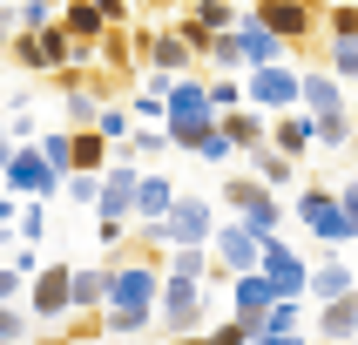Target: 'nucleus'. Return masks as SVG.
<instances>
[{
	"label": "nucleus",
	"mask_w": 358,
	"mask_h": 345,
	"mask_svg": "<svg viewBox=\"0 0 358 345\" xmlns=\"http://www.w3.org/2000/svg\"><path fill=\"white\" fill-rule=\"evenodd\" d=\"M156 291H162V258L156 251L108 258V298H101L108 339H142V332H156Z\"/></svg>",
	"instance_id": "f257e3e1"
},
{
	"label": "nucleus",
	"mask_w": 358,
	"mask_h": 345,
	"mask_svg": "<svg viewBox=\"0 0 358 345\" xmlns=\"http://www.w3.org/2000/svg\"><path fill=\"white\" fill-rule=\"evenodd\" d=\"M7 61H14L20 75H55V68H95V48H81L61 20H48V27H14V41H7Z\"/></svg>",
	"instance_id": "f03ea898"
},
{
	"label": "nucleus",
	"mask_w": 358,
	"mask_h": 345,
	"mask_svg": "<svg viewBox=\"0 0 358 345\" xmlns=\"http://www.w3.org/2000/svg\"><path fill=\"white\" fill-rule=\"evenodd\" d=\"M162 129H169V149L196 156L203 142L217 136V108H210V81L169 75V108H162Z\"/></svg>",
	"instance_id": "7ed1b4c3"
},
{
	"label": "nucleus",
	"mask_w": 358,
	"mask_h": 345,
	"mask_svg": "<svg viewBox=\"0 0 358 345\" xmlns=\"http://www.w3.org/2000/svg\"><path fill=\"white\" fill-rule=\"evenodd\" d=\"M203 278H189V271H162V291H156V332L162 339H189V332H203Z\"/></svg>",
	"instance_id": "20e7f679"
},
{
	"label": "nucleus",
	"mask_w": 358,
	"mask_h": 345,
	"mask_svg": "<svg viewBox=\"0 0 358 345\" xmlns=\"http://www.w3.org/2000/svg\"><path fill=\"white\" fill-rule=\"evenodd\" d=\"M20 304H27V318L41 325V332H55L68 311H75V264H34V278H27V291H20Z\"/></svg>",
	"instance_id": "39448f33"
},
{
	"label": "nucleus",
	"mask_w": 358,
	"mask_h": 345,
	"mask_svg": "<svg viewBox=\"0 0 358 345\" xmlns=\"http://www.w3.org/2000/svg\"><path fill=\"white\" fill-rule=\"evenodd\" d=\"M129 41H136L142 68H162V75H196L203 55L182 41V27H162V20H129Z\"/></svg>",
	"instance_id": "423d86ee"
},
{
	"label": "nucleus",
	"mask_w": 358,
	"mask_h": 345,
	"mask_svg": "<svg viewBox=\"0 0 358 345\" xmlns=\"http://www.w3.org/2000/svg\"><path fill=\"white\" fill-rule=\"evenodd\" d=\"M223 210H230V217H243L257 237H278V230H284V203H278V190H271L257 169L223 183Z\"/></svg>",
	"instance_id": "0eeeda50"
},
{
	"label": "nucleus",
	"mask_w": 358,
	"mask_h": 345,
	"mask_svg": "<svg viewBox=\"0 0 358 345\" xmlns=\"http://www.w3.org/2000/svg\"><path fill=\"white\" fill-rule=\"evenodd\" d=\"M0 183H7L14 197H41V203H48V197H61V183H68V176L41 156L34 142H14V149L0 156Z\"/></svg>",
	"instance_id": "6e6552de"
},
{
	"label": "nucleus",
	"mask_w": 358,
	"mask_h": 345,
	"mask_svg": "<svg viewBox=\"0 0 358 345\" xmlns=\"http://www.w3.org/2000/svg\"><path fill=\"white\" fill-rule=\"evenodd\" d=\"M298 68H284V61H257V68H243V101H257L264 115H278V108H298Z\"/></svg>",
	"instance_id": "1a4fd4ad"
},
{
	"label": "nucleus",
	"mask_w": 358,
	"mask_h": 345,
	"mask_svg": "<svg viewBox=\"0 0 358 345\" xmlns=\"http://www.w3.org/2000/svg\"><path fill=\"white\" fill-rule=\"evenodd\" d=\"M210 251H217V264L237 278V271H257L264 264V237L250 230L243 217H217V230H210Z\"/></svg>",
	"instance_id": "9d476101"
},
{
	"label": "nucleus",
	"mask_w": 358,
	"mask_h": 345,
	"mask_svg": "<svg viewBox=\"0 0 358 345\" xmlns=\"http://www.w3.org/2000/svg\"><path fill=\"white\" fill-rule=\"evenodd\" d=\"M210 230H217V203L203 190H176V203H169V244H210Z\"/></svg>",
	"instance_id": "9b49d317"
},
{
	"label": "nucleus",
	"mask_w": 358,
	"mask_h": 345,
	"mask_svg": "<svg viewBox=\"0 0 358 345\" xmlns=\"http://www.w3.org/2000/svg\"><path fill=\"white\" fill-rule=\"evenodd\" d=\"M250 14H257L264 27H271V34H284L291 48L318 34V0H257Z\"/></svg>",
	"instance_id": "f8f14e48"
},
{
	"label": "nucleus",
	"mask_w": 358,
	"mask_h": 345,
	"mask_svg": "<svg viewBox=\"0 0 358 345\" xmlns=\"http://www.w3.org/2000/svg\"><path fill=\"white\" fill-rule=\"evenodd\" d=\"M230 291H237V298H230V311L243 318V339H250V325L278 304V284H271V271L257 264V271H237V278H230Z\"/></svg>",
	"instance_id": "ddd939ff"
},
{
	"label": "nucleus",
	"mask_w": 358,
	"mask_h": 345,
	"mask_svg": "<svg viewBox=\"0 0 358 345\" xmlns=\"http://www.w3.org/2000/svg\"><path fill=\"white\" fill-rule=\"evenodd\" d=\"M298 217L311 223L324 244H345V203H338L331 183H311V190H304V197H298Z\"/></svg>",
	"instance_id": "4468645a"
},
{
	"label": "nucleus",
	"mask_w": 358,
	"mask_h": 345,
	"mask_svg": "<svg viewBox=\"0 0 358 345\" xmlns=\"http://www.w3.org/2000/svg\"><path fill=\"white\" fill-rule=\"evenodd\" d=\"M264 271H271V284H278V298H304V284H311L304 258L291 251V244H278V237H264Z\"/></svg>",
	"instance_id": "2eb2a0df"
},
{
	"label": "nucleus",
	"mask_w": 358,
	"mask_h": 345,
	"mask_svg": "<svg viewBox=\"0 0 358 345\" xmlns=\"http://www.w3.org/2000/svg\"><path fill=\"white\" fill-rule=\"evenodd\" d=\"M271 142H278L284 156H311V142H318V115H311V108H278V115H271Z\"/></svg>",
	"instance_id": "dca6fc26"
},
{
	"label": "nucleus",
	"mask_w": 358,
	"mask_h": 345,
	"mask_svg": "<svg viewBox=\"0 0 358 345\" xmlns=\"http://www.w3.org/2000/svg\"><path fill=\"white\" fill-rule=\"evenodd\" d=\"M217 129H223L230 142H237L243 156H250L257 142H271V115H264L257 101H250V108H243V101H237V108H223V115H217Z\"/></svg>",
	"instance_id": "f3484780"
},
{
	"label": "nucleus",
	"mask_w": 358,
	"mask_h": 345,
	"mask_svg": "<svg viewBox=\"0 0 358 345\" xmlns=\"http://www.w3.org/2000/svg\"><path fill=\"white\" fill-rule=\"evenodd\" d=\"M230 34H237V55H243V68H257V61H284V48H291V41H284V34H271V27H264L257 14H250V20H237Z\"/></svg>",
	"instance_id": "a211bd4d"
},
{
	"label": "nucleus",
	"mask_w": 358,
	"mask_h": 345,
	"mask_svg": "<svg viewBox=\"0 0 358 345\" xmlns=\"http://www.w3.org/2000/svg\"><path fill=\"white\" fill-rule=\"evenodd\" d=\"M115 162V142L101 136L95 122L88 129H68V169H108Z\"/></svg>",
	"instance_id": "6ab92c4d"
},
{
	"label": "nucleus",
	"mask_w": 358,
	"mask_h": 345,
	"mask_svg": "<svg viewBox=\"0 0 358 345\" xmlns=\"http://www.w3.org/2000/svg\"><path fill=\"white\" fill-rule=\"evenodd\" d=\"M55 20L81 41V48H95V41H101V27H108V14H101L95 0H61V14H55Z\"/></svg>",
	"instance_id": "aec40b11"
},
{
	"label": "nucleus",
	"mask_w": 358,
	"mask_h": 345,
	"mask_svg": "<svg viewBox=\"0 0 358 345\" xmlns=\"http://www.w3.org/2000/svg\"><path fill=\"white\" fill-rule=\"evenodd\" d=\"M298 108H311V115H338V108H345L338 75H304L298 81Z\"/></svg>",
	"instance_id": "412c9836"
},
{
	"label": "nucleus",
	"mask_w": 358,
	"mask_h": 345,
	"mask_svg": "<svg viewBox=\"0 0 358 345\" xmlns=\"http://www.w3.org/2000/svg\"><path fill=\"white\" fill-rule=\"evenodd\" d=\"M318 332H324V339H352V332H358V291H338V298H324Z\"/></svg>",
	"instance_id": "4be33fe9"
},
{
	"label": "nucleus",
	"mask_w": 358,
	"mask_h": 345,
	"mask_svg": "<svg viewBox=\"0 0 358 345\" xmlns=\"http://www.w3.org/2000/svg\"><path fill=\"white\" fill-rule=\"evenodd\" d=\"M304 318H298V298H278L271 311H264L257 325H250V339H298Z\"/></svg>",
	"instance_id": "5701e85b"
},
{
	"label": "nucleus",
	"mask_w": 358,
	"mask_h": 345,
	"mask_svg": "<svg viewBox=\"0 0 358 345\" xmlns=\"http://www.w3.org/2000/svg\"><path fill=\"white\" fill-rule=\"evenodd\" d=\"M169 203H176V183L156 176V169H142V183H136V217H169Z\"/></svg>",
	"instance_id": "b1692460"
},
{
	"label": "nucleus",
	"mask_w": 358,
	"mask_h": 345,
	"mask_svg": "<svg viewBox=\"0 0 358 345\" xmlns=\"http://www.w3.org/2000/svg\"><path fill=\"white\" fill-rule=\"evenodd\" d=\"M101 298H108V258L75 264V311H101Z\"/></svg>",
	"instance_id": "393cba45"
},
{
	"label": "nucleus",
	"mask_w": 358,
	"mask_h": 345,
	"mask_svg": "<svg viewBox=\"0 0 358 345\" xmlns=\"http://www.w3.org/2000/svg\"><path fill=\"white\" fill-rule=\"evenodd\" d=\"M250 169H257L271 190H284V183H291V169H298V156H284L278 142H257V149H250Z\"/></svg>",
	"instance_id": "a878e982"
},
{
	"label": "nucleus",
	"mask_w": 358,
	"mask_h": 345,
	"mask_svg": "<svg viewBox=\"0 0 358 345\" xmlns=\"http://www.w3.org/2000/svg\"><path fill=\"white\" fill-rule=\"evenodd\" d=\"M95 129H101V136H108V142H115V149H129V129H136V115L122 108V95H108V101H101Z\"/></svg>",
	"instance_id": "bb28decb"
},
{
	"label": "nucleus",
	"mask_w": 358,
	"mask_h": 345,
	"mask_svg": "<svg viewBox=\"0 0 358 345\" xmlns=\"http://www.w3.org/2000/svg\"><path fill=\"white\" fill-rule=\"evenodd\" d=\"M338 291H352V271H345V264H318V271H311V284H304V298H338Z\"/></svg>",
	"instance_id": "cd10ccee"
},
{
	"label": "nucleus",
	"mask_w": 358,
	"mask_h": 345,
	"mask_svg": "<svg viewBox=\"0 0 358 345\" xmlns=\"http://www.w3.org/2000/svg\"><path fill=\"white\" fill-rule=\"evenodd\" d=\"M27 332H34V318H27V304H20V298H0V345L27 339Z\"/></svg>",
	"instance_id": "c85d7f7f"
},
{
	"label": "nucleus",
	"mask_w": 358,
	"mask_h": 345,
	"mask_svg": "<svg viewBox=\"0 0 358 345\" xmlns=\"http://www.w3.org/2000/svg\"><path fill=\"white\" fill-rule=\"evenodd\" d=\"M61 197H68V203H88V210H95V197H101V169H68Z\"/></svg>",
	"instance_id": "c756f323"
},
{
	"label": "nucleus",
	"mask_w": 358,
	"mask_h": 345,
	"mask_svg": "<svg viewBox=\"0 0 358 345\" xmlns=\"http://www.w3.org/2000/svg\"><path fill=\"white\" fill-rule=\"evenodd\" d=\"M14 230H20L27 244H41V237H48V210H41V197H20V210H14Z\"/></svg>",
	"instance_id": "7c9ffc66"
},
{
	"label": "nucleus",
	"mask_w": 358,
	"mask_h": 345,
	"mask_svg": "<svg viewBox=\"0 0 358 345\" xmlns=\"http://www.w3.org/2000/svg\"><path fill=\"white\" fill-rule=\"evenodd\" d=\"M331 75L358 81V34H331Z\"/></svg>",
	"instance_id": "2f4dec72"
},
{
	"label": "nucleus",
	"mask_w": 358,
	"mask_h": 345,
	"mask_svg": "<svg viewBox=\"0 0 358 345\" xmlns=\"http://www.w3.org/2000/svg\"><path fill=\"white\" fill-rule=\"evenodd\" d=\"M55 332H68V339H108V318L101 311H68Z\"/></svg>",
	"instance_id": "473e14b6"
},
{
	"label": "nucleus",
	"mask_w": 358,
	"mask_h": 345,
	"mask_svg": "<svg viewBox=\"0 0 358 345\" xmlns=\"http://www.w3.org/2000/svg\"><path fill=\"white\" fill-rule=\"evenodd\" d=\"M189 14H196L203 27H217V34H223V27H237V7H230V0H189Z\"/></svg>",
	"instance_id": "72a5a7b5"
},
{
	"label": "nucleus",
	"mask_w": 358,
	"mask_h": 345,
	"mask_svg": "<svg viewBox=\"0 0 358 345\" xmlns=\"http://www.w3.org/2000/svg\"><path fill=\"white\" fill-rule=\"evenodd\" d=\"M61 14V0H14V27H48Z\"/></svg>",
	"instance_id": "f704fd0d"
},
{
	"label": "nucleus",
	"mask_w": 358,
	"mask_h": 345,
	"mask_svg": "<svg viewBox=\"0 0 358 345\" xmlns=\"http://www.w3.org/2000/svg\"><path fill=\"white\" fill-rule=\"evenodd\" d=\"M34 149H41L48 162H55L61 176H68V129H41V136H34Z\"/></svg>",
	"instance_id": "c9c22d12"
},
{
	"label": "nucleus",
	"mask_w": 358,
	"mask_h": 345,
	"mask_svg": "<svg viewBox=\"0 0 358 345\" xmlns=\"http://www.w3.org/2000/svg\"><path fill=\"white\" fill-rule=\"evenodd\" d=\"M352 142V122H345V108L338 115H318V149H345Z\"/></svg>",
	"instance_id": "e433bc0d"
},
{
	"label": "nucleus",
	"mask_w": 358,
	"mask_h": 345,
	"mask_svg": "<svg viewBox=\"0 0 358 345\" xmlns=\"http://www.w3.org/2000/svg\"><path fill=\"white\" fill-rule=\"evenodd\" d=\"M176 27H182V41H189L196 55H210V41H217V27H203V20L189 14V7H182V20H176Z\"/></svg>",
	"instance_id": "4c0bfd02"
},
{
	"label": "nucleus",
	"mask_w": 358,
	"mask_h": 345,
	"mask_svg": "<svg viewBox=\"0 0 358 345\" xmlns=\"http://www.w3.org/2000/svg\"><path fill=\"white\" fill-rule=\"evenodd\" d=\"M324 27H331V34H358V7L352 0H331V7H324Z\"/></svg>",
	"instance_id": "58836bf2"
},
{
	"label": "nucleus",
	"mask_w": 358,
	"mask_h": 345,
	"mask_svg": "<svg viewBox=\"0 0 358 345\" xmlns=\"http://www.w3.org/2000/svg\"><path fill=\"white\" fill-rule=\"evenodd\" d=\"M237 101H243V81H210V108H217V115L237 108Z\"/></svg>",
	"instance_id": "ea45409f"
},
{
	"label": "nucleus",
	"mask_w": 358,
	"mask_h": 345,
	"mask_svg": "<svg viewBox=\"0 0 358 345\" xmlns=\"http://www.w3.org/2000/svg\"><path fill=\"white\" fill-rule=\"evenodd\" d=\"M27 291V271L20 264H0V298H20Z\"/></svg>",
	"instance_id": "a19ab883"
},
{
	"label": "nucleus",
	"mask_w": 358,
	"mask_h": 345,
	"mask_svg": "<svg viewBox=\"0 0 358 345\" xmlns=\"http://www.w3.org/2000/svg\"><path fill=\"white\" fill-rule=\"evenodd\" d=\"M95 7H101L108 20H129V14H136V0H95Z\"/></svg>",
	"instance_id": "79ce46f5"
},
{
	"label": "nucleus",
	"mask_w": 358,
	"mask_h": 345,
	"mask_svg": "<svg viewBox=\"0 0 358 345\" xmlns=\"http://www.w3.org/2000/svg\"><path fill=\"white\" fill-rule=\"evenodd\" d=\"M7 149H14V136H7V122H0V156H7Z\"/></svg>",
	"instance_id": "37998d69"
},
{
	"label": "nucleus",
	"mask_w": 358,
	"mask_h": 345,
	"mask_svg": "<svg viewBox=\"0 0 358 345\" xmlns=\"http://www.w3.org/2000/svg\"><path fill=\"white\" fill-rule=\"evenodd\" d=\"M352 156H358V129H352Z\"/></svg>",
	"instance_id": "c03bdc74"
}]
</instances>
